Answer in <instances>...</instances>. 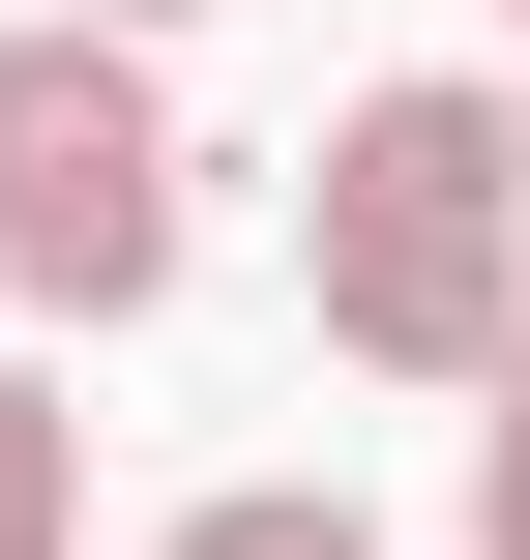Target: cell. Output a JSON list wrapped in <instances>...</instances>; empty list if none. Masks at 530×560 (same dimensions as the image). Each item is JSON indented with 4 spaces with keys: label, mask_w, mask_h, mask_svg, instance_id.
<instances>
[{
    "label": "cell",
    "mask_w": 530,
    "mask_h": 560,
    "mask_svg": "<svg viewBox=\"0 0 530 560\" xmlns=\"http://www.w3.org/2000/svg\"><path fill=\"white\" fill-rule=\"evenodd\" d=\"M207 266V148H177V59L30 0L0 30V325H148Z\"/></svg>",
    "instance_id": "2"
},
{
    "label": "cell",
    "mask_w": 530,
    "mask_h": 560,
    "mask_svg": "<svg viewBox=\"0 0 530 560\" xmlns=\"http://www.w3.org/2000/svg\"><path fill=\"white\" fill-rule=\"evenodd\" d=\"M502 89H530V0H502Z\"/></svg>",
    "instance_id": "7"
},
{
    "label": "cell",
    "mask_w": 530,
    "mask_h": 560,
    "mask_svg": "<svg viewBox=\"0 0 530 560\" xmlns=\"http://www.w3.org/2000/svg\"><path fill=\"white\" fill-rule=\"evenodd\" d=\"M472 560H530V354L472 384Z\"/></svg>",
    "instance_id": "5"
},
{
    "label": "cell",
    "mask_w": 530,
    "mask_h": 560,
    "mask_svg": "<svg viewBox=\"0 0 530 560\" xmlns=\"http://www.w3.org/2000/svg\"><path fill=\"white\" fill-rule=\"evenodd\" d=\"M0 560H89V413L0 354Z\"/></svg>",
    "instance_id": "3"
},
{
    "label": "cell",
    "mask_w": 530,
    "mask_h": 560,
    "mask_svg": "<svg viewBox=\"0 0 530 560\" xmlns=\"http://www.w3.org/2000/svg\"><path fill=\"white\" fill-rule=\"evenodd\" d=\"M295 295H325L354 384L472 413V384L530 354V89H472V59L354 89V118L295 148Z\"/></svg>",
    "instance_id": "1"
},
{
    "label": "cell",
    "mask_w": 530,
    "mask_h": 560,
    "mask_svg": "<svg viewBox=\"0 0 530 560\" xmlns=\"http://www.w3.org/2000/svg\"><path fill=\"white\" fill-rule=\"evenodd\" d=\"M89 30H148V59H177V30H207V0H89Z\"/></svg>",
    "instance_id": "6"
},
{
    "label": "cell",
    "mask_w": 530,
    "mask_h": 560,
    "mask_svg": "<svg viewBox=\"0 0 530 560\" xmlns=\"http://www.w3.org/2000/svg\"><path fill=\"white\" fill-rule=\"evenodd\" d=\"M148 560H384V532H354V472H236V502H177Z\"/></svg>",
    "instance_id": "4"
}]
</instances>
